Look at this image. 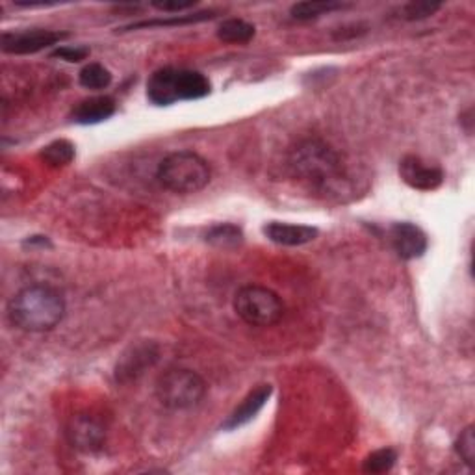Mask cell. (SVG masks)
<instances>
[{"instance_id": "6da1fadb", "label": "cell", "mask_w": 475, "mask_h": 475, "mask_svg": "<svg viewBox=\"0 0 475 475\" xmlns=\"http://www.w3.org/2000/svg\"><path fill=\"white\" fill-rule=\"evenodd\" d=\"M286 165L294 179L319 193H340L348 184L342 155L319 138H305L290 147Z\"/></svg>"}, {"instance_id": "7a4b0ae2", "label": "cell", "mask_w": 475, "mask_h": 475, "mask_svg": "<svg viewBox=\"0 0 475 475\" xmlns=\"http://www.w3.org/2000/svg\"><path fill=\"white\" fill-rule=\"evenodd\" d=\"M66 316V299L45 285L19 290L8 303L12 326L27 333H47L58 327Z\"/></svg>"}, {"instance_id": "3957f363", "label": "cell", "mask_w": 475, "mask_h": 475, "mask_svg": "<svg viewBox=\"0 0 475 475\" xmlns=\"http://www.w3.org/2000/svg\"><path fill=\"white\" fill-rule=\"evenodd\" d=\"M212 92L210 80L191 69L164 68L150 75L147 82V99L155 106H171L181 101H199Z\"/></svg>"}, {"instance_id": "277c9868", "label": "cell", "mask_w": 475, "mask_h": 475, "mask_svg": "<svg viewBox=\"0 0 475 475\" xmlns=\"http://www.w3.org/2000/svg\"><path fill=\"white\" fill-rule=\"evenodd\" d=\"M157 179L165 189L188 196V193H197L208 186L212 169L210 164L193 150H175L160 162Z\"/></svg>"}, {"instance_id": "5b68a950", "label": "cell", "mask_w": 475, "mask_h": 475, "mask_svg": "<svg viewBox=\"0 0 475 475\" xmlns=\"http://www.w3.org/2000/svg\"><path fill=\"white\" fill-rule=\"evenodd\" d=\"M234 310L251 327H273L285 316L278 294L258 285H247L236 292Z\"/></svg>"}, {"instance_id": "8992f818", "label": "cell", "mask_w": 475, "mask_h": 475, "mask_svg": "<svg viewBox=\"0 0 475 475\" xmlns=\"http://www.w3.org/2000/svg\"><path fill=\"white\" fill-rule=\"evenodd\" d=\"M206 396L205 379L188 368H171L157 382V398L169 410H189Z\"/></svg>"}, {"instance_id": "52a82bcc", "label": "cell", "mask_w": 475, "mask_h": 475, "mask_svg": "<svg viewBox=\"0 0 475 475\" xmlns=\"http://www.w3.org/2000/svg\"><path fill=\"white\" fill-rule=\"evenodd\" d=\"M68 32H56V30H23V32H4L0 37V49L6 54H36L45 51L52 45H60L63 39H68Z\"/></svg>"}, {"instance_id": "ba28073f", "label": "cell", "mask_w": 475, "mask_h": 475, "mask_svg": "<svg viewBox=\"0 0 475 475\" xmlns=\"http://www.w3.org/2000/svg\"><path fill=\"white\" fill-rule=\"evenodd\" d=\"M66 437L75 449L95 453L101 451L106 442V429L92 415H75L66 427Z\"/></svg>"}, {"instance_id": "9c48e42d", "label": "cell", "mask_w": 475, "mask_h": 475, "mask_svg": "<svg viewBox=\"0 0 475 475\" xmlns=\"http://www.w3.org/2000/svg\"><path fill=\"white\" fill-rule=\"evenodd\" d=\"M399 177L407 186L418 191H435L444 182V171L431 165L416 155H407L399 162Z\"/></svg>"}, {"instance_id": "30bf717a", "label": "cell", "mask_w": 475, "mask_h": 475, "mask_svg": "<svg viewBox=\"0 0 475 475\" xmlns=\"http://www.w3.org/2000/svg\"><path fill=\"white\" fill-rule=\"evenodd\" d=\"M388 236H390L392 249L401 261H416L425 254L429 246L425 232L418 225L408 221L394 223L388 230Z\"/></svg>"}, {"instance_id": "8fae6325", "label": "cell", "mask_w": 475, "mask_h": 475, "mask_svg": "<svg viewBox=\"0 0 475 475\" xmlns=\"http://www.w3.org/2000/svg\"><path fill=\"white\" fill-rule=\"evenodd\" d=\"M271 394H273V386L271 384L256 386L254 390H251L246 396V399L232 410V415L223 423V429L232 431V429L247 425L266 407V403L270 401Z\"/></svg>"}, {"instance_id": "7c38bea8", "label": "cell", "mask_w": 475, "mask_h": 475, "mask_svg": "<svg viewBox=\"0 0 475 475\" xmlns=\"http://www.w3.org/2000/svg\"><path fill=\"white\" fill-rule=\"evenodd\" d=\"M264 236L270 242L277 246H286V247H297L305 246L312 240H316L319 230L316 227L309 225H292V223H280V221H271L264 229Z\"/></svg>"}, {"instance_id": "4fadbf2b", "label": "cell", "mask_w": 475, "mask_h": 475, "mask_svg": "<svg viewBox=\"0 0 475 475\" xmlns=\"http://www.w3.org/2000/svg\"><path fill=\"white\" fill-rule=\"evenodd\" d=\"M116 101L112 97H92L80 101L75 108L71 119L78 125H97L110 119L116 114Z\"/></svg>"}, {"instance_id": "5bb4252c", "label": "cell", "mask_w": 475, "mask_h": 475, "mask_svg": "<svg viewBox=\"0 0 475 475\" xmlns=\"http://www.w3.org/2000/svg\"><path fill=\"white\" fill-rule=\"evenodd\" d=\"M158 358L157 348H153L150 343L138 345V348H133L131 355H125L121 362L117 364V379L119 381H133L140 377L145 368H150Z\"/></svg>"}, {"instance_id": "9a60e30c", "label": "cell", "mask_w": 475, "mask_h": 475, "mask_svg": "<svg viewBox=\"0 0 475 475\" xmlns=\"http://www.w3.org/2000/svg\"><path fill=\"white\" fill-rule=\"evenodd\" d=\"M205 240H206V244H210L213 247L229 251V249H236L238 246L244 244V232L238 225L220 223V225H213L206 230Z\"/></svg>"}, {"instance_id": "2e32d148", "label": "cell", "mask_w": 475, "mask_h": 475, "mask_svg": "<svg viewBox=\"0 0 475 475\" xmlns=\"http://www.w3.org/2000/svg\"><path fill=\"white\" fill-rule=\"evenodd\" d=\"M345 8H351V4L334 3V0H309V3H297L290 8V13L297 20H312L321 15H327L331 12H340Z\"/></svg>"}, {"instance_id": "e0dca14e", "label": "cell", "mask_w": 475, "mask_h": 475, "mask_svg": "<svg viewBox=\"0 0 475 475\" xmlns=\"http://www.w3.org/2000/svg\"><path fill=\"white\" fill-rule=\"evenodd\" d=\"M254 25L244 19H227L218 28V37L223 43H232V45H246L254 37Z\"/></svg>"}, {"instance_id": "ac0fdd59", "label": "cell", "mask_w": 475, "mask_h": 475, "mask_svg": "<svg viewBox=\"0 0 475 475\" xmlns=\"http://www.w3.org/2000/svg\"><path fill=\"white\" fill-rule=\"evenodd\" d=\"M215 17V12H199L191 15H177L169 19H150V20H140L131 27H125L121 32L126 30H140V28H155V27H181V25H191V23H203V20H210Z\"/></svg>"}, {"instance_id": "d6986e66", "label": "cell", "mask_w": 475, "mask_h": 475, "mask_svg": "<svg viewBox=\"0 0 475 475\" xmlns=\"http://www.w3.org/2000/svg\"><path fill=\"white\" fill-rule=\"evenodd\" d=\"M78 82L85 90H106L108 85L112 84V73L104 66H101V63H88V66L80 71Z\"/></svg>"}, {"instance_id": "ffe728a7", "label": "cell", "mask_w": 475, "mask_h": 475, "mask_svg": "<svg viewBox=\"0 0 475 475\" xmlns=\"http://www.w3.org/2000/svg\"><path fill=\"white\" fill-rule=\"evenodd\" d=\"M41 158L49 165H68L75 158V145L68 140H56L41 150Z\"/></svg>"}, {"instance_id": "44dd1931", "label": "cell", "mask_w": 475, "mask_h": 475, "mask_svg": "<svg viewBox=\"0 0 475 475\" xmlns=\"http://www.w3.org/2000/svg\"><path fill=\"white\" fill-rule=\"evenodd\" d=\"M396 461H398L396 449L382 447V449H377V451L370 453V455L366 457V461L362 464V470L366 473H386V471H390L394 468Z\"/></svg>"}, {"instance_id": "7402d4cb", "label": "cell", "mask_w": 475, "mask_h": 475, "mask_svg": "<svg viewBox=\"0 0 475 475\" xmlns=\"http://www.w3.org/2000/svg\"><path fill=\"white\" fill-rule=\"evenodd\" d=\"M442 8V3H429V0H418V3H408L401 8V17L407 20H422L435 15Z\"/></svg>"}, {"instance_id": "603a6c76", "label": "cell", "mask_w": 475, "mask_h": 475, "mask_svg": "<svg viewBox=\"0 0 475 475\" xmlns=\"http://www.w3.org/2000/svg\"><path fill=\"white\" fill-rule=\"evenodd\" d=\"M455 451L470 468L475 466V429H473V425H468L459 435V439L455 442Z\"/></svg>"}, {"instance_id": "cb8c5ba5", "label": "cell", "mask_w": 475, "mask_h": 475, "mask_svg": "<svg viewBox=\"0 0 475 475\" xmlns=\"http://www.w3.org/2000/svg\"><path fill=\"white\" fill-rule=\"evenodd\" d=\"M88 56H90L88 47H58L51 52V58H58V60L69 61V63H78Z\"/></svg>"}, {"instance_id": "d4e9b609", "label": "cell", "mask_w": 475, "mask_h": 475, "mask_svg": "<svg viewBox=\"0 0 475 475\" xmlns=\"http://www.w3.org/2000/svg\"><path fill=\"white\" fill-rule=\"evenodd\" d=\"M196 4L197 3H193V0H186V3H179V0H164V3H153L150 6L165 13H181L189 8H196Z\"/></svg>"}]
</instances>
